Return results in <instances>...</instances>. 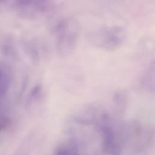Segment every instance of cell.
Segmentation results:
<instances>
[{"mask_svg": "<svg viewBox=\"0 0 155 155\" xmlns=\"http://www.w3.org/2000/svg\"><path fill=\"white\" fill-rule=\"evenodd\" d=\"M52 30L59 55L66 57L71 54L76 49L80 35V27L77 21L70 17L59 18L54 23Z\"/></svg>", "mask_w": 155, "mask_h": 155, "instance_id": "obj_1", "label": "cell"}, {"mask_svg": "<svg viewBox=\"0 0 155 155\" xmlns=\"http://www.w3.org/2000/svg\"><path fill=\"white\" fill-rule=\"evenodd\" d=\"M126 33L119 26H104L92 31L88 36L90 44L97 48L113 51L124 43Z\"/></svg>", "mask_w": 155, "mask_h": 155, "instance_id": "obj_2", "label": "cell"}, {"mask_svg": "<svg viewBox=\"0 0 155 155\" xmlns=\"http://www.w3.org/2000/svg\"><path fill=\"white\" fill-rule=\"evenodd\" d=\"M59 2L52 1H18L13 5L18 15L27 18H35L53 11Z\"/></svg>", "mask_w": 155, "mask_h": 155, "instance_id": "obj_3", "label": "cell"}]
</instances>
